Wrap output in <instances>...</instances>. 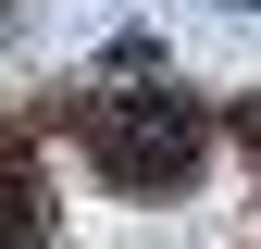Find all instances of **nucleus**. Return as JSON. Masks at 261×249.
Returning <instances> with one entry per match:
<instances>
[{
  "label": "nucleus",
  "instance_id": "1",
  "mask_svg": "<svg viewBox=\"0 0 261 249\" xmlns=\"http://www.w3.org/2000/svg\"><path fill=\"white\" fill-rule=\"evenodd\" d=\"M75 137H87V162L112 187H137V200H162V187L199 175V100H162V87L149 100H87Z\"/></svg>",
  "mask_w": 261,
  "mask_h": 249
},
{
  "label": "nucleus",
  "instance_id": "2",
  "mask_svg": "<svg viewBox=\"0 0 261 249\" xmlns=\"http://www.w3.org/2000/svg\"><path fill=\"white\" fill-rule=\"evenodd\" d=\"M50 212H38V162H25V137H0V249H38Z\"/></svg>",
  "mask_w": 261,
  "mask_h": 249
},
{
  "label": "nucleus",
  "instance_id": "3",
  "mask_svg": "<svg viewBox=\"0 0 261 249\" xmlns=\"http://www.w3.org/2000/svg\"><path fill=\"white\" fill-rule=\"evenodd\" d=\"M237 137H249V162H261V100H237Z\"/></svg>",
  "mask_w": 261,
  "mask_h": 249
}]
</instances>
